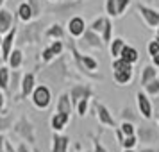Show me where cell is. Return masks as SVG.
<instances>
[{"instance_id":"obj_1","label":"cell","mask_w":159,"mask_h":152,"mask_svg":"<svg viewBox=\"0 0 159 152\" xmlns=\"http://www.w3.org/2000/svg\"><path fill=\"white\" fill-rule=\"evenodd\" d=\"M32 102H34V106L39 108V109L48 108V104H50V91H48V88L47 86L34 88V91H32Z\"/></svg>"},{"instance_id":"obj_37","label":"cell","mask_w":159,"mask_h":152,"mask_svg":"<svg viewBox=\"0 0 159 152\" xmlns=\"http://www.w3.org/2000/svg\"><path fill=\"white\" fill-rule=\"evenodd\" d=\"M130 4V0H116V9H118V16L122 15L123 11L127 9V6Z\"/></svg>"},{"instance_id":"obj_43","label":"cell","mask_w":159,"mask_h":152,"mask_svg":"<svg viewBox=\"0 0 159 152\" xmlns=\"http://www.w3.org/2000/svg\"><path fill=\"white\" fill-rule=\"evenodd\" d=\"M6 152H16L15 149H13V145L9 143V141H6Z\"/></svg>"},{"instance_id":"obj_3","label":"cell","mask_w":159,"mask_h":152,"mask_svg":"<svg viewBox=\"0 0 159 152\" xmlns=\"http://www.w3.org/2000/svg\"><path fill=\"white\" fill-rule=\"evenodd\" d=\"M136 100H138V109H139V113L143 115V118L150 120L152 118V104H150V100H148V97L139 91V93H136Z\"/></svg>"},{"instance_id":"obj_14","label":"cell","mask_w":159,"mask_h":152,"mask_svg":"<svg viewBox=\"0 0 159 152\" xmlns=\"http://www.w3.org/2000/svg\"><path fill=\"white\" fill-rule=\"evenodd\" d=\"M70 95L68 93H63L61 97H59L57 100V111H61V113H66V115H72V102H70Z\"/></svg>"},{"instance_id":"obj_51","label":"cell","mask_w":159,"mask_h":152,"mask_svg":"<svg viewBox=\"0 0 159 152\" xmlns=\"http://www.w3.org/2000/svg\"><path fill=\"white\" fill-rule=\"evenodd\" d=\"M157 36H159V27H157Z\"/></svg>"},{"instance_id":"obj_25","label":"cell","mask_w":159,"mask_h":152,"mask_svg":"<svg viewBox=\"0 0 159 152\" xmlns=\"http://www.w3.org/2000/svg\"><path fill=\"white\" fill-rule=\"evenodd\" d=\"M132 77V72H115V81L118 84H127Z\"/></svg>"},{"instance_id":"obj_23","label":"cell","mask_w":159,"mask_h":152,"mask_svg":"<svg viewBox=\"0 0 159 152\" xmlns=\"http://www.w3.org/2000/svg\"><path fill=\"white\" fill-rule=\"evenodd\" d=\"M9 77H11V73L6 66H0V88L2 90H7L9 88Z\"/></svg>"},{"instance_id":"obj_41","label":"cell","mask_w":159,"mask_h":152,"mask_svg":"<svg viewBox=\"0 0 159 152\" xmlns=\"http://www.w3.org/2000/svg\"><path fill=\"white\" fill-rule=\"evenodd\" d=\"M0 152H6V140L0 136Z\"/></svg>"},{"instance_id":"obj_46","label":"cell","mask_w":159,"mask_h":152,"mask_svg":"<svg viewBox=\"0 0 159 152\" xmlns=\"http://www.w3.org/2000/svg\"><path fill=\"white\" fill-rule=\"evenodd\" d=\"M123 152H134L132 149H123Z\"/></svg>"},{"instance_id":"obj_34","label":"cell","mask_w":159,"mask_h":152,"mask_svg":"<svg viewBox=\"0 0 159 152\" xmlns=\"http://www.w3.org/2000/svg\"><path fill=\"white\" fill-rule=\"evenodd\" d=\"M120 131L125 136H130V134H134V125H132V122H123L120 125Z\"/></svg>"},{"instance_id":"obj_27","label":"cell","mask_w":159,"mask_h":152,"mask_svg":"<svg viewBox=\"0 0 159 152\" xmlns=\"http://www.w3.org/2000/svg\"><path fill=\"white\" fill-rule=\"evenodd\" d=\"M13 127V115H7V116H0V132L7 131Z\"/></svg>"},{"instance_id":"obj_2","label":"cell","mask_w":159,"mask_h":152,"mask_svg":"<svg viewBox=\"0 0 159 152\" xmlns=\"http://www.w3.org/2000/svg\"><path fill=\"white\" fill-rule=\"evenodd\" d=\"M15 132L16 134H20V136L23 138V140H27L29 143H34V140H36V136H34V127H32V123L27 122L25 118H22L20 122L15 125Z\"/></svg>"},{"instance_id":"obj_11","label":"cell","mask_w":159,"mask_h":152,"mask_svg":"<svg viewBox=\"0 0 159 152\" xmlns=\"http://www.w3.org/2000/svg\"><path fill=\"white\" fill-rule=\"evenodd\" d=\"M68 120H70V115H66V113H61V111H57L56 115L52 116V129L54 131H61V129H65V125L68 123Z\"/></svg>"},{"instance_id":"obj_33","label":"cell","mask_w":159,"mask_h":152,"mask_svg":"<svg viewBox=\"0 0 159 152\" xmlns=\"http://www.w3.org/2000/svg\"><path fill=\"white\" fill-rule=\"evenodd\" d=\"M106 11L109 16H118V9H116V0H107L106 2Z\"/></svg>"},{"instance_id":"obj_32","label":"cell","mask_w":159,"mask_h":152,"mask_svg":"<svg viewBox=\"0 0 159 152\" xmlns=\"http://www.w3.org/2000/svg\"><path fill=\"white\" fill-rule=\"evenodd\" d=\"M136 141H138L136 136H134V134H130V136H125V138H123L120 143H122L123 149H132V147L136 145Z\"/></svg>"},{"instance_id":"obj_28","label":"cell","mask_w":159,"mask_h":152,"mask_svg":"<svg viewBox=\"0 0 159 152\" xmlns=\"http://www.w3.org/2000/svg\"><path fill=\"white\" fill-rule=\"evenodd\" d=\"M145 90L148 95H159V79H154L148 84H145Z\"/></svg>"},{"instance_id":"obj_7","label":"cell","mask_w":159,"mask_h":152,"mask_svg":"<svg viewBox=\"0 0 159 152\" xmlns=\"http://www.w3.org/2000/svg\"><path fill=\"white\" fill-rule=\"evenodd\" d=\"M97 113H98V120H100V123L107 125V127H111V129H115L116 127L115 118H113V115L107 111V108H106L104 104H97Z\"/></svg>"},{"instance_id":"obj_40","label":"cell","mask_w":159,"mask_h":152,"mask_svg":"<svg viewBox=\"0 0 159 152\" xmlns=\"http://www.w3.org/2000/svg\"><path fill=\"white\" fill-rule=\"evenodd\" d=\"M95 152H107V150H106V149L100 145V141H98V140L95 141Z\"/></svg>"},{"instance_id":"obj_50","label":"cell","mask_w":159,"mask_h":152,"mask_svg":"<svg viewBox=\"0 0 159 152\" xmlns=\"http://www.w3.org/2000/svg\"><path fill=\"white\" fill-rule=\"evenodd\" d=\"M0 45H2V36H0Z\"/></svg>"},{"instance_id":"obj_16","label":"cell","mask_w":159,"mask_h":152,"mask_svg":"<svg viewBox=\"0 0 159 152\" xmlns=\"http://www.w3.org/2000/svg\"><path fill=\"white\" fill-rule=\"evenodd\" d=\"M39 23H32L29 25L27 29H25V41H32V43H36L39 41Z\"/></svg>"},{"instance_id":"obj_9","label":"cell","mask_w":159,"mask_h":152,"mask_svg":"<svg viewBox=\"0 0 159 152\" xmlns=\"http://www.w3.org/2000/svg\"><path fill=\"white\" fill-rule=\"evenodd\" d=\"M61 52H63V43H61V41H54L48 48H45V50L41 52V59H43L45 63H48L52 58L61 56Z\"/></svg>"},{"instance_id":"obj_19","label":"cell","mask_w":159,"mask_h":152,"mask_svg":"<svg viewBox=\"0 0 159 152\" xmlns=\"http://www.w3.org/2000/svg\"><path fill=\"white\" fill-rule=\"evenodd\" d=\"M7 61H9V65H11V68H13V70L20 68V66H22V61H23V54H22V50L15 48V50L11 52V56H9Z\"/></svg>"},{"instance_id":"obj_24","label":"cell","mask_w":159,"mask_h":152,"mask_svg":"<svg viewBox=\"0 0 159 152\" xmlns=\"http://www.w3.org/2000/svg\"><path fill=\"white\" fill-rule=\"evenodd\" d=\"M111 34H113V23H111V20L106 18V25H104V30H102V41L109 43L111 41Z\"/></svg>"},{"instance_id":"obj_15","label":"cell","mask_w":159,"mask_h":152,"mask_svg":"<svg viewBox=\"0 0 159 152\" xmlns=\"http://www.w3.org/2000/svg\"><path fill=\"white\" fill-rule=\"evenodd\" d=\"M120 58H122L123 61L130 63V65H134V63L138 61V50L134 48V47L125 45V47H123V50H122V54H120Z\"/></svg>"},{"instance_id":"obj_10","label":"cell","mask_w":159,"mask_h":152,"mask_svg":"<svg viewBox=\"0 0 159 152\" xmlns=\"http://www.w3.org/2000/svg\"><path fill=\"white\" fill-rule=\"evenodd\" d=\"M70 97H72L73 106H77L80 99H84V97H91V90H89L88 86H73L72 91H70Z\"/></svg>"},{"instance_id":"obj_42","label":"cell","mask_w":159,"mask_h":152,"mask_svg":"<svg viewBox=\"0 0 159 152\" xmlns=\"http://www.w3.org/2000/svg\"><path fill=\"white\" fill-rule=\"evenodd\" d=\"M152 63H154V66H159V52L156 56H152Z\"/></svg>"},{"instance_id":"obj_29","label":"cell","mask_w":159,"mask_h":152,"mask_svg":"<svg viewBox=\"0 0 159 152\" xmlns=\"http://www.w3.org/2000/svg\"><path fill=\"white\" fill-rule=\"evenodd\" d=\"M47 38H57V39H61V38H63V29H61V25H52L50 29L47 30Z\"/></svg>"},{"instance_id":"obj_20","label":"cell","mask_w":159,"mask_h":152,"mask_svg":"<svg viewBox=\"0 0 159 152\" xmlns=\"http://www.w3.org/2000/svg\"><path fill=\"white\" fill-rule=\"evenodd\" d=\"M154 79H156V68L152 65H147L143 68V73H141V84L145 86V84H148Z\"/></svg>"},{"instance_id":"obj_4","label":"cell","mask_w":159,"mask_h":152,"mask_svg":"<svg viewBox=\"0 0 159 152\" xmlns=\"http://www.w3.org/2000/svg\"><path fill=\"white\" fill-rule=\"evenodd\" d=\"M34 91V73H25L22 77V88H20V95L18 100H22L25 97H29Z\"/></svg>"},{"instance_id":"obj_12","label":"cell","mask_w":159,"mask_h":152,"mask_svg":"<svg viewBox=\"0 0 159 152\" xmlns=\"http://www.w3.org/2000/svg\"><path fill=\"white\" fill-rule=\"evenodd\" d=\"M52 141H54V143H52V152H66V150H68L70 138L54 134V140H52Z\"/></svg>"},{"instance_id":"obj_30","label":"cell","mask_w":159,"mask_h":152,"mask_svg":"<svg viewBox=\"0 0 159 152\" xmlns=\"http://www.w3.org/2000/svg\"><path fill=\"white\" fill-rule=\"evenodd\" d=\"M88 100H89V97H84V99H80L79 104H77V113L79 116H84L88 111Z\"/></svg>"},{"instance_id":"obj_5","label":"cell","mask_w":159,"mask_h":152,"mask_svg":"<svg viewBox=\"0 0 159 152\" xmlns=\"http://www.w3.org/2000/svg\"><path fill=\"white\" fill-rule=\"evenodd\" d=\"M15 38H16V29H13L7 32V36L2 39V59L4 61H7L9 56H11V52H13V43H15Z\"/></svg>"},{"instance_id":"obj_49","label":"cell","mask_w":159,"mask_h":152,"mask_svg":"<svg viewBox=\"0 0 159 152\" xmlns=\"http://www.w3.org/2000/svg\"><path fill=\"white\" fill-rule=\"evenodd\" d=\"M2 4H4V0H0V6H2Z\"/></svg>"},{"instance_id":"obj_39","label":"cell","mask_w":159,"mask_h":152,"mask_svg":"<svg viewBox=\"0 0 159 152\" xmlns=\"http://www.w3.org/2000/svg\"><path fill=\"white\" fill-rule=\"evenodd\" d=\"M148 52H150V56H156V54L159 52V43L156 41V39L148 43Z\"/></svg>"},{"instance_id":"obj_18","label":"cell","mask_w":159,"mask_h":152,"mask_svg":"<svg viewBox=\"0 0 159 152\" xmlns=\"http://www.w3.org/2000/svg\"><path fill=\"white\" fill-rule=\"evenodd\" d=\"M18 16L22 18L23 22H29L30 18L34 16V13H32V7H30L29 2H23V4H20V7H18Z\"/></svg>"},{"instance_id":"obj_44","label":"cell","mask_w":159,"mask_h":152,"mask_svg":"<svg viewBox=\"0 0 159 152\" xmlns=\"http://www.w3.org/2000/svg\"><path fill=\"white\" fill-rule=\"evenodd\" d=\"M18 152H30V150L27 149V145H20L18 147Z\"/></svg>"},{"instance_id":"obj_8","label":"cell","mask_w":159,"mask_h":152,"mask_svg":"<svg viewBox=\"0 0 159 152\" xmlns=\"http://www.w3.org/2000/svg\"><path fill=\"white\" fill-rule=\"evenodd\" d=\"M84 27H86V25H84V20H82L80 16L72 18V20H70V23H68V30H70V34H72L73 38L82 36V34L86 32V29H84Z\"/></svg>"},{"instance_id":"obj_47","label":"cell","mask_w":159,"mask_h":152,"mask_svg":"<svg viewBox=\"0 0 159 152\" xmlns=\"http://www.w3.org/2000/svg\"><path fill=\"white\" fill-rule=\"evenodd\" d=\"M141 152H154L152 149H145V150H141Z\"/></svg>"},{"instance_id":"obj_31","label":"cell","mask_w":159,"mask_h":152,"mask_svg":"<svg viewBox=\"0 0 159 152\" xmlns=\"http://www.w3.org/2000/svg\"><path fill=\"white\" fill-rule=\"evenodd\" d=\"M18 82H20V73L13 72V75H11V86H9V90H11L13 93H15L18 88H22V84H18Z\"/></svg>"},{"instance_id":"obj_53","label":"cell","mask_w":159,"mask_h":152,"mask_svg":"<svg viewBox=\"0 0 159 152\" xmlns=\"http://www.w3.org/2000/svg\"><path fill=\"white\" fill-rule=\"evenodd\" d=\"M52 2H54V0H52Z\"/></svg>"},{"instance_id":"obj_6","label":"cell","mask_w":159,"mask_h":152,"mask_svg":"<svg viewBox=\"0 0 159 152\" xmlns=\"http://www.w3.org/2000/svg\"><path fill=\"white\" fill-rule=\"evenodd\" d=\"M138 9H139L141 16L147 20V23H148L150 27H159V13H156L154 9L147 7V6H143V4H139Z\"/></svg>"},{"instance_id":"obj_38","label":"cell","mask_w":159,"mask_h":152,"mask_svg":"<svg viewBox=\"0 0 159 152\" xmlns=\"http://www.w3.org/2000/svg\"><path fill=\"white\" fill-rule=\"evenodd\" d=\"M30 7H32V13H34V16L41 15V4H39V0H29Z\"/></svg>"},{"instance_id":"obj_52","label":"cell","mask_w":159,"mask_h":152,"mask_svg":"<svg viewBox=\"0 0 159 152\" xmlns=\"http://www.w3.org/2000/svg\"><path fill=\"white\" fill-rule=\"evenodd\" d=\"M0 59H2V56H0Z\"/></svg>"},{"instance_id":"obj_48","label":"cell","mask_w":159,"mask_h":152,"mask_svg":"<svg viewBox=\"0 0 159 152\" xmlns=\"http://www.w3.org/2000/svg\"><path fill=\"white\" fill-rule=\"evenodd\" d=\"M156 41H157V43H159V36H157V38H156Z\"/></svg>"},{"instance_id":"obj_36","label":"cell","mask_w":159,"mask_h":152,"mask_svg":"<svg viewBox=\"0 0 159 152\" xmlns=\"http://www.w3.org/2000/svg\"><path fill=\"white\" fill-rule=\"evenodd\" d=\"M122 118H123V122H127V120H129V122H132V120H136V115H134V113H132V109H123L122 111Z\"/></svg>"},{"instance_id":"obj_21","label":"cell","mask_w":159,"mask_h":152,"mask_svg":"<svg viewBox=\"0 0 159 152\" xmlns=\"http://www.w3.org/2000/svg\"><path fill=\"white\" fill-rule=\"evenodd\" d=\"M113 70L115 72H132V65L127 63V61H123L122 58H116L113 61Z\"/></svg>"},{"instance_id":"obj_35","label":"cell","mask_w":159,"mask_h":152,"mask_svg":"<svg viewBox=\"0 0 159 152\" xmlns=\"http://www.w3.org/2000/svg\"><path fill=\"white\" fill-rule=\"evenodd\" d=\"M104 25H106V18H97L93 23H91V29L95 32H102L104 30Z\"/></svg>"},{"instance_id":"obj_45","label":"cell","mask_w":159,"mask_h":152,"mask_svg":"<svg viewBox=\"0 0 159 152\" xmlns=\"http://www.w3.org/2000/svg\"><path fill=\"white\" fill-rule=\"evenodd\" d=\"M2 109H4V95L0 93V111H2Z\"/></svg>"},{"instance_id":"obj_26","label":"cell","mask_w":159,"mask_h":152,"mask_svg":"<svg viewBox=\"0 0 159 152\" xmlns=\"http://www.w3.org/2000/svg\"><path fill=\"white\" fill-rule=\"evenodd\" d=\"M154 129H150V127H139V140L141 141H150L152 138H154Z\"/></svg>"},{"instance_id":"obj_22","label":"cell","mask_w":159,"mask_h":152,"mask_svg":"<svg viewBox=\"0 0 159 152\" xmlns=\"http://www.w3.org/2000/svg\"><path fill=\"white\" fill-rule=\"evenodd\" d=\"M123 47H125L123 39H120V38L113 39V41H111V56H113V58H120V54H122Z\"/></svg>"},{"instance_id":"obj_13","label":"cell","mask_w":159,"mask_h":152,"mask_svg":"<svg viewBox=\"0 0 159 152\" xmlns=\"http://www.w3.org/2000/svg\"><path fill=\"white\" fill-rule=\"evenodd\" d=\"M11 27H13V15L7 9H2L0 11V34L2 32H9Z\"/></svg>"},{"instance_id":"obj_17","label":"cell","mask_w":159,"mask_h":152,"mask_svg":"<svg viewBox=\"0 0 159 152\" xmlns=\"http://www.w3.org/2000/svg\"><path fill=\"white\" fill-rule=\"evenodd\" d=\"M84 41H88V43L91 45V47H95V48H102V41H100V38L97 36V32H95L93 29H89V30H86L84 34Z\"/></svg>"}]
</instances>
